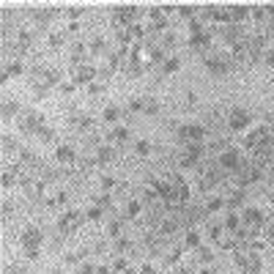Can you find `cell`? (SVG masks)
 I'll return each mask as SVG.
<instances>
[{"label":"cell","mask_w":274,"mask_h":274,"mask_svg":"<svg viewBox=\"0 0 274 274\" xmlns=\"http://www.w3.org/2000/svg\"><path fill=\"white\" fill-rule=\"evenodd\" d=\"M233 260H236V266H239L244 274H260L263 272V258H260L258 252H252V250H236Z\"/></svg>","instance_id":"277c9868"},{"label":"cell","mask_w":274,"mask_h":274,"mask_svg":"<svg viewBox=\"0 0 274 274\" xmlns=\"http://www.w3.org/2000/svg\"><path fill=\"white\" fill-rule=\"evenodd\" d=\"M123 274H137V269H126V272H123Z\"/></svg>","instance_id":"03108f58"},{"label":"cell","mask_w":274,"mask_h":274,"mask_svg":"<svg viewBox=\"0 0 274 274\" xmlns=\"http://www.w3.org/2000/svg\"><path fill=\"white\" fill-rule=\"evenodd\" d=\"M17 167H20V164H17ZM17 167H6V170H3V178H0L3 189H11V186L17 184V181H25V178L20 176V170H17Z\"/></svg>","instance_id":"603a6c76"},{"label":"cell","mask_w":274,"mask_h":274,"mask_svg":"<svg viewBox=\"0 0 274 274\" xmlns=\"http://www.w3.org/2000/svg\"><path fill=\"white\" fill-rule=\"evenodd\" d=\"M82 211H77V208H66V211L58 217V230L63 233V236H68V233H77L82 228Z\"/></svg>","instance_id":"8992f818"},{"label":"cell","mask_w":274,"mask_h":274,"mask_svg":"<svg viewBox=\"0 0 274 274\" xmlns=\"http://www.w3.org/2000/svg\"><path fill=\"white\" fill-rule=\"evenodd\" d=\"M140 274H157V269H154V266L148 263V260H145L143 266H140Z\"/></svg>","instance_id":"94428289"},{"label":"cell","mask_w":274,"mask_h":274,"mask_svg":"<svg viewBox=\"0 0 274 274\" xmlns=\"http://www.w3.org/2000/svg\"><path fill=\"white\" fill-rule=\"evenodd\" d=\"M22 186H25V195H27V200H41L44 198V181H22Z\"/></svg>","instance_id":"d6986e66"},{"label":"cell","mask_w":274,"mask_h":274,"mask_svg":"<svg viewBox=\"0 0 274 274\" xmlns=\"http://www.w3.org/2000/svg\"><path fill=\"white\" fill-rule=\"evenodd\" d=\"M129 135H132L129 126H115V129L110 132L107 140H110V143H126V140H129Z\"/></svg>","instance_id":"4dcf8cb0"},{"label":"cell","mask_w":274,"mask_h":274,"mask_svg":"<svg viewBox=\"0 0 274 274\" xmlns=\"http://www.w3.org/2000/svg\"><path fill=\"white\" fill-rule=\"evenodd\" d=\"M151 151H154V145H151L148 143V140H137V143H135V154H137V157H151Z\"/></svg>","instance_id":"d590c367"},{"label":"cell","mask_w":274,"mask_h":274,"mask_svg":"<svg viewBox=\"0 0 274 274\" xmlns=\"http://www.w3.org/2000/svg\"><path fill=\"white\" fill-rule=\"evenodd\" d=\"M126 269H129V263H126V258H123V255H118V258L113 260V272L123 274V272H126Z\"/></svg>","instance_id":"7dc6e473"},{"label":"cell","mask_w":274,"mask_h":274,"mask_svg":"<svg viewBox=\"0 0 274 274\" xmlns=\"http://www.w3.org/2000/svg\"><path fill=\"white\" fill-rule=\"evenodd\" d=\"M20 244H22V250H25V252L41 250V244H44V230H41V228H36V225L25 228V230H22V236H20Z\"/></svg>","instance_id":"ba28073f"},{"label":"cell","mask_w":274,"mask_h":274,"mask_svg":"<svg viewBox=\"0 0 274 274\" xmlns=\"http://www.w3.org/2000/svg\"><path fill=\"white\" fill-rule=\"evenodd\" d=\"M121 115H123V110H121V107H115V104L104 107V113H102L104 123H118V121H121Z\"/></svg>","instance_id":"1f68e13d"},{"label":"cell","mask_w":274,"mask_h":274,"mask_svg":"<svg viewBox=\"0 0 274 274\" xmlns=\"http://www.w3.org/2000/svg\"><path fill=\"white\" fill-rule=\"evenodd\" d=\"M17 113H20V102H14V99H3V110H0L3 121H11Z\"/></svg>","instance_id":"83f0119b"},{"label":"cell","mask_w":274,"mask_h":274,"mask_svg":"<svg viewBox=\"0 0 274 274\" xmlns=\"http://www.w3.org/2000/svg\"><path fill=\"white\" fill-rule=\"evenodd\" d=\"M85 219H91V222H102V219H104V208L93 203L88 211H85Z\"/></svg>","instance_id":"8d00e7d4"},{"label":"cell","mask_w":274,"mask_h":274,"mask_svg":"<svg viewBox=\"0 0 274 274\" xmlns=\"http://www.w3.org/2000/svg\"><path fill=\"white\" fill-rule=\"evenodd\" d=\"M36 137H39L41 143H52V140H55V132L49 129V126H41V132H39Z\"/></svg>","instance_id":"f6af8a7d"},{"label":"cell","mask_w":274,"mask_h":274,"mask_svg":"<svg viewBox=\"0 0 274 274\" xmlns=\"http://www.w3.org/2000/svg\"><path fill=\"white\" fill-rule=\"evenodd\" d=\"M198 258H200V263H214V250H208V247H200L198 250Z\"/></svg>","instance_id":"7bdbcfd3"},{"label":"cell","mask_w":274,"mask_h":274,"mask_svg":"<svg viewBox=\"0 0 274 274\" xmlns=\"http://www.w3.org/2000/svg\"><path fill=\"white\" fill-rule=\"evenodd\" d=\"M250 123H252V115H250L244 107H233L230 113H228V129L230 132H244Z\"/></svg>","instance_id":"8fae6325"},{"label":"cell","mask_w":274,"mask_h":274,"mask_svg":"<svg viewBox=\"0 0 274 274\" xmlns=\"http://www.w3.org/2000/svg\"><path fill=\"white\" fill-rule=\"evenodd\" d=\"M178 17H181V20H186V22L198 20V8H195V6H178Z\"/></svg>","instance_id":"74e56055"},{"label":"cell","mask_w":274,"mask_h":274,"mask_svg":"<svg viewBox=\"0 0 274 274\" xmlns=\"http://www.w3.org/2000/svg\"><path fill=\"white\" fill-rule=\"evenodd\" d=\"M176 137L181 145H200L208 137V129H206L203 123H181L176 129Z\"/></svg>","instance_id":"3957f363"},{"label":"cell","mask_w":274,"mask_h":274,"mask_svg":"<svg viewBox=\"0 0 274 274\" xmlns=\"http://www.w3.org/2000/svg\"><path fill=\"white\" fill-rule=\"evenodd\" d=\"M244 198H247L244 186H239V189H233V192H230V198H225V200H228V208H230V211L241 208V206H244Z\"/></svg>","instance_id":"484cf974"},{"label":"cell","mask_w":274,"mask_h":274,"mask_svg":"<svg viewBox=\"0 0 274 274\" xmlns=\"http://www.w3.org/2000/svg\"><path fill=\"white\" fill-rule=\"evenodd\" d=\"M140 8L137 6H118L115 11H113V22H115L118 30H129L132 25H135V20L140 17Z\"/></svg>","instance_id":"52a82bcc"},{"label":"cell","mask_w":274,"mask_h":274,"mask_svg":"<svg viewBox=\"0 0 274 274\" xmlns=\"http://www.w3.org/2000/svg\"><path fill=\"white\" fill-rule=\"evenodd\" d=\"M55 159H58V164H63V167H71V164L77 162V148L68 143H61L55 148Z\"/></svg>","instance_id":"2e32d148"},{"label":"cell","mask_w":274,"mask_h":274,"mask_svg":"<svg viewBox=\"0 0 274 274\" xmlns=\"http://www.w3.org/2000/svg\"><path fill=\"white\" fill-rule=\"evenodd\" d=\"M203 66H206V71L214 74V77H228L233 68H236V63H233L228 55L214 52V55H206V58H203Z\"/></svg>","instance_id":"5b68a950"},{"label":"cell","mask_w":274,"mask_h":274,"mask_svg":"<svg viewBox=\"0 0 274 274\" xmlns=\"http://www.w3.org/2000/svg\"><path fill=\"white\" fill-rule=\"evenodd\" d=\"M22 74H25V66H22V61L17 58V61H11V63L6 66V71H3V82H6V80H14V77H22Z\"/></svg>","instance_id":"4316f807"},{"label":"cell","mask_w":274,"mask_h":274,"mask_svg":"<svg viewBox=\"0 0 274 274\" xmlns=\"http://www.w3.org/2000/svg\"><path fill=\"white\" fill-rule=\"evenodd\" d=\"M115 184H118V181L113 176H102V189L104 192H113V186H115Z\"/></svg>","instance_id":"db71d44e"},{"label":"cell","mask_w":274,"mask_h":274,"mask_svg":"<svg viewBox=\"0 0 274 274\" xmlns=\"http://www.w3.org/2000/svg\"><path fill=\"white\" fill-rule=\"evenodd\" d=\"M55 203H58V206H66L68 203V192L58 189V195H55Z\"/></svg>","instance_id":"6f0895ef"},{"label":"cell","mask_w":274,"mask_h":274,"mask_svg":"<svg viewBox=\"0 0 274 274\" xmlns=\"http://www.w3.org/2000/svg\"><path fill=\"white\" fill-rule=\"evenodd\" d=\"M61 91H63V93H71V91H74V85H71V82H63Z\"/></svg>","instance_id":"be15d7a7"},{"label":"cell","mask_w":274,"mask_h":274,"mask_svg":"<svg viewBox=\"0 0 274 274\" xmlns=\"http://www.w3.org/2000/svg\"><path fill=\"white\" fill-rule=\"evenodd\" d=\"M104 88H107V82H102V80H99V82H91V85H88V93L91 96H99V93H104Z\"/></svg>","instance_id":"c3c4849f"},{"label":"cell","mask_w":274,"mask_h":274,"mask_svg":"<svg viewBox=\"0 0 274 274\" xmlns=\"http://www.w3.org/2000/svg\"><path fill=\"white\" fill-rule=\"evenodd\" d=\"M145 115H159V102L157 99H145Z\"/></svg>","instance_id":"ee69618b"},{"label":"cell","mask_w":274,"mask_h":274,"mask_svg":"<svg viewBox=\"0 0 274 274\" xmlns=\"http://www.w3.org/2000/svg\"><path fill=\"white\" fill-rule=\"evenodd\" d=\"M274 137H272V129L269 126H258V129H252L250 135H247V148L250 151H260V148H266L269 143H272Z\"/></svg>","instance_id":"30bf717a"},{"label":"cell","mask_w":274,"mask_h":274,"mask_svg":"<svg viewBox=\"0 0 274 274\" xmlns=\"http://www.w3.org/2000/svg\"><path fill=\"white\" fill-rule=\"evenodd\" d=\"M219 36H222V41L230 44V47L244 44V41H247V33H244V27H241V25H225L222 30H219Z\"/></svg>","instance_id":"9a60e30c"},{"label":"cell","mask_w":274,"mask_h":274,"mask_svg":"<svg viewBox=\"0 0 274 274\" xmlns=\"http://www.w3.org/2000/svg\"><path fill=\"white\" fill-rule=\"evenodd\" d=\"M148 36L151 33H167V25H170V20H167V11L164 8H159V6H151L148 8Z\"/></svg>","instance_id":"9c48e42d"},{"label":"cell","mask_w":274,"mask_h":274,"mask_svg":"<svg viewBox=\"0 0 274 274\" xmlns=\"http://www.w3.org/2000/svg\"><path fill=\"white\" fill-rule=\"evenodd\" d=\"M96 77H99V68L93 66V63H82V66L74 68V85H91V82H96Z\"/></svg>","instance_id":"4fadbf2b"},{"label":"cell","mask_w":274,"mask_h":274,"mask_svg":"<svg viewBox=\"0 0 274 274\" xmlns=\"http://www.w3.org/2000/svg\"><path fill=\"white\" fill-rule=\"evenodd\" d=\"M198 33H206V27H203L200 20H192L189 22V36H198Z\"/></svg>","instance_id":"816d5d0a"},{"label":"cell","mask_w":274,"mask_h":274,"mask_svg":"<svg viewBox=\"0 0 274 274\" xmlns=\"http://www.w3.org/2000/svg\"><path fill=\"white\" fill-rule=\"evenodd\" d=\"M71 123H74L77 129L85 132V129H91V126H93V118H91V115H74V118H71Z\"/></svg>","instance_id":"f35d334b"},{"label":"cell","mask_w":274,"mask_h":274,"mask_svg":"<svg viewBox=\"0 0 274 274\" xmlns=\"http://www.w3.org/2000/svg\"><path fill=\"white\" fill-rule=\"evenodd\" d=\"M58 14H61L58 8H36V11H33V22H36V25H47V22L55 20Z\"/></svg>","instance_id":"cb8c5ba5"},{"label":"cell","mask_w":274,"mask_h":274,"mask_svg":"<svg viewBox=\"0 0 274 274\" xmlns=\"http://www.w3.org/2000/svg\"><path fill=\"white\" fill-rule=\"evenodd\" d=\"M260 176H263V170H260L258 164H255V162H247L244 167H241V173L236 176V184H239V186H250V184H255Z\"/></svg>","instance_id":"5bb4252c"},{"label":"cell","mask_w":274,"mask_h":274,"mask_svg":"<svg viewBox=\"0 0 274 274\" xmlns=\"http://www.w3.org/2000/svg\"><path fill=\"white\" fill-rule=\"evenodd\" d=\"M184 247L186 250H200V230L198 228H186L184 230Z\"/></svg>","instance_id":"d4e9b609"},{"label":"cell","mask_w":274,"mask_h":274,"mask_svg":"<svg viewBox=\"0 0 274 274\" xmlns=\"http://www.w3.org/2000/svg\"><path fill=\"white\" fill-rule=\"evenodd\" d=\"M225 206H228L225 198H219V195H211V198L206 200V214H217V211H222Z\"/></svg>","instance_id":"f1b7e54d"},{"label":"cell","mask_w":274,"mask_h":274,"mask_svg":"<svg viewBox=\"0 0 274 274\" xmlns=\"http://www.w3.org/2000/svg\"><path fill=\"white\" fill-rule=\"evenodd\" d=\"M159 47H162V49L176 47V36H173V33H164V36H162V44H159Z\"/></svg>","instance_id":"f5cc1de1"},{"label":"cell","mask_w":274,"mask_h":274,"mask_svg":"<svg viewBox=\"0 0 274 274\" xmlns=\"http://www.w3.org/2000/svg\"><path fill=\"white\" fill-rule=\"evenodd\" d=\"M96 272H99V274H113V269H107V266H99V269H96Z\"/></svg>","instance_id":"e7e4bbea"},{"label":"cell","mask_w":274,"mask_h":274,"mask_svg":"<svg viewBox=\"0 0 274 274\" xmlns=\"http://www.w3.org/2000/svg\"><path fill=\"white\" fill-rule=\"evenodd\" d=\"M47 44H49V49H61L66 44V39H63V33H49Z\"/></svg>","instance_id":"b9f144b4"},{"label":"cell","mask_w":274,"mask_h":274,"mask_svg":"<svg viewBox=\"0 0 274 274\" xmlns=\"http://www.w3.org/2000/svg\"><path fill=\"white\" fill-rule=\"evenodd\" d=\"M263 61H266L269 68H274V47H269L266 52H263Z\"/></svg>","instance_id":"9f6ffc18"},{"label":"cell","mask_w":274,"mask_h":274,"mask_svg":"<svg viewBox=\"0 0 274 274\" xmlns=\"http://www.w3.org/2000/svg\"><path fill=\"white\" fill-rule=\"evenodd\" d=\"M266 241H269V244H274V219L269 222V228H266Z\"/></svg>","instance_id":"91938a15"},{"label":"cell","mask_w":274,"mask_h":274,"mask_svg":"<svg viewBox=\"0 0 274 274\" xmlns=\"http://www.w3.org/2000/svg\"><path fill=\"white\" fill-rule=\"evenodd\" d=\"M41 126H47L41 113H27L25 121H22V132H25V135H39Z\"/></svg>","instance_id":"e0dca14e"},{"label":"cell","mask_w":274,"mask_h":274,"mask_svg":"<svg viewBox=\"0 0 274 274\" xmlns=\"http://www.w3.org/2000/svg\"><path fill=\"white\" fill-rule=\"evenodd\" d=\"M211 44H214V33H208V30H206V33H198V36H189L192 49H200V52H203V49H208Z\"/></svg>","instance_id":"7402d4cb"},{"label":"cell","mask_w":274,"mask_h":274,"mask_svg":"<svg viewBox=\"0 0 274 274\" xmlns=\"http://www.w3.org/2000/svg\"><path fill=\"white\" fill-rule=\"evenodd\" d=\"M68 33L77 36V33H80V25H77V22H71V25H68Z\"/></svg>","instance_id":"6125c7cd"},{"label":"cell","mask_w":274,"mask_h":274,"mask_svg":"<svg viewBox=\"0 0 274 274\" xmlns=\"http://www.w3.org/2000/svg\"><path fill=\"white\" fill-rule=\"evenodd\" d=\"M263 228H266V211H263V208H258V206L241 208V228L239 230H244L250 239H255Z\"/></svg>","instance_id":"6da1fadb"},{"label":"cell","mask_w":274,"mask_h":274,"mask_svg":"<svg viewBox=\"0 0 274 274\" xmlns=\"http://www.w3.org/2000/svg\"><path fill=\"white\" fill-rule=\"evenodd\" d=\"M132 250H135V244H132V241L126 239V236H121V239H115V252H118V255H123V252H132Z\"/></svg>","instance_id":"60d3db41"},{"label":"cell","mask_w":274,"mask_h":274,"mask_svg":"<svg viewBox=\"0 0 274 274\" xmlns=\"http://www.w3.org/2000/svg\"><path fill=\"white\" fill-rule=\"evenodd\" d=\"M203 154H206L203 143L200 145H184V154L178 157V164H181V167H198L200 159H203Z\"/></svg>","instance_id":"7c38bea8"},{"label":"cell","mask_w":274,"mask_h":274,"mask_svg":"<svg viewBox=\"0 0 274 274\" xmlns=\"http://www.w3.org/2000/svg\"><path fill=\"white\" fill-rule=\"evenodd\" d=\"M88 52L93 55V58H104V55H107V39H104L102 33H96L93 39L88 41Z\"/></svg>","instance_id":"ffe728a7"},{"label":"cell","mask_w":274,"mask_h":274,"mask_svg":"<svg viewBox=\"0 0 274 274\" xmlns=\"http://www.w3.org/2000/svg\"><path fill=\"white\" fill-rule=\"evenodd\" d=\"M129 113H145V99H132V102H129Z\"/></svg>","instance_id":"f907efd6"},{"label":"cell","mask_w":274,"mask_h":274,"mask_svg":"<svg viewBox=\"0 0 274 274\" xmlns=\"http://www.w3.org/2000/svg\"><path fill=\"white\" fill-rule=\"evenodd\" d=\"M140 214H143V203L140 200H129L126 203V219H137Z\"/></svg>","instance_id":"836d02e7"},{"label":"cell","mask_w":274,"mask_h":274,"mask_svg":"<svg viewBox=\"0 0 274 274\" xmlns=\"http://www.w3.org/2000/svg\"><path fill=\"white\" fill-rule=\"evenodd\" d=\"M82 14H85V8H80V6H71V8H66V17H68V20H71V22H77V20H80V17H82Z\"/></svg>","instance_id":"681fc988"},{"label":"cell","mask_w":274,"mask_h":274,"mask_svg":"<svg viewBox=\"0 0 274 274\" xmlns=\"http://www.w3.org/2000/svg\"><path fill=\"white\" fill-rule=\"evenodd\" d=\"M107 236H110V239H121V236H123V222H121V219H113V222L107 225Z\"/></svg>","instance_id":"e575fe53"},{"label":"cell","mask_w":274,"mask_h":274,"mask_svg":"<svg viewBox=\"0 0 274 274\" xmlns=\"http://www.w3.org/2000/svg\"><path fill=\"white\" fill-rule=\"evenodd\" d=\"M14 151L20 154L22 148H17V143H14V137H11V135H3V154H6V157H11Z\"/></svg>","instance_id":"ab89813d"},{"label":"cell","mask_w":274,"mask_h":274,"mask_svg":"<svg viewBox=\"0 0 274 274\" xmlns=\"http://www.w3.org/2000/svg\"><path fill=\"white\" fill-rule=\"evenodd\" d=\"M244 164H247V159H244V154H241L239 148H230V145H228L225 151H219L217 154V167H222V170H225L228 176H233V178L241 173Z\"/></svg>","instance_id":"7a4b0ae2"},{"label":"cell","mask_w":274,"mask_h":274,"mask_svg":"<svg viewBox=\"0 0 274 274\" xmlns=\"http://www.w3.org/2000/svg\"><path fill=\"white\" fill-rule=\"evenodd\" d=\"M178 68H181V58L170 55V58H167V61L162 63V74H176Z\"/></svg>","instance_id":"d6a6232c"},{"label":"cell","mask_w":274,"mask_h":274,"mask_svg":"<svg viewBox=\"0 0 274 274\" xmlns=\"http://www.w3.org/2000/svg\"><path fill=\"white\" fill-rule=\"evenodd\" d=\"M200 274H214V272H211V269H203V272H200Z\"/></svg>","instance_id":"003e7915"},{"label":"cell","mask_w":274,"mask_h":274,"mask_svg":"<svg viewBox=\"0 0 274 274\" xmlns=\"http://www.w3.org/2000/svg\"><path fill=\"white\" fill-rule=\"evenodd\" d=\"M3 274H27V272H25V266H17V263H11V266L3 269Z\"/></svg>","instance_id":"11a10c76"},{"label":"cell","mask_w":274,"mask_h":274,"mask_svg":"<svg viewBox=\"0 0 274 274\" xmlns=\"http://www.w3.org/2000/svg\"><path fill=\"white\" fill-rule=\"evenodd\" d=\"M250 14H252L250 6H241V3L239 6H228V20H230V25H241Z\"/></svg>","instance_id":"ac0fdd59"},{"label":"cell","mask_w":274,"mask_h":274,"mask_svg":"<svg viewBox=\"0 0 274 274\" xmlns=\"http://www.w3.org/2000/svg\"><path fill=\"white\" fill-rule=\"evenodd\" d=\"M115 148H113V145H96V159L93 162L96 164H113L115 162Z\"/></svg>","instance_id":"44dd1931"},{"label":"cell","mask_w":274,"mask_h":274,"mask_svg":"<svg viewBox=\"0 0 274 274\" xmlns=\"http://www.w3.org/2000/svg\"><path fill=\"white\" fill-rule=\"evenodd\" d=\"M222 225H225V230H230V233H236L241 228V214H236V211H228L225 214V219H222Z\"/></svg>","instance_id":"f546056e"},{"label":"cell","mask_w":274,"mask_h":274,"mask_svg":"<svg viewBox=\"0 0 274 274\" xmlns=\"http://www.w3.org/2000/svg\"><path fill=\"white\" fill-rule=\"evenodd\" d=\"M164 260H167V263H178V260H181V247L167 250V252H164Z\"/></svg>","instance_id":"bcb514c9"},{"label":"cell","mask_w":274,"mask_h":274,"mask_svg":"<svg viewBox=\"0 0 274 274\" xmlns=\"http://www.w3.org/2000/svg\"><path fill=\"white\" fill-rule=\"evenodd\" d=\"M80 274H99V272H96V266H91V263H80Z\"/></svg>","instance_id":"680465c9"}]
</instances>
